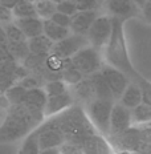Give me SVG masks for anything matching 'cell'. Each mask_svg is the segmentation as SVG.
I'll use <instances>...</instances> for the list:
<instances>
[{
    "instance_id": "obj_1",
    "label": "cell",
    "mask_w": 151,
    "mask_h": 154,
    "mask_svg": "<svg viewBox=\"0 0 151 154\" xmlns=\"http://www.w3.org/2000/svg\"><path fill=\"white\" fill-rule=\"evenodd\" d=\"M45 120L43 110L25 104L12 105L5 112V118L0 126V143H12L25 140Z\"/></svg>"
},
{
    "instance_id": "obj_2",
    "label": "cell",
    "mask_w": 151,
    "mask_h": 154,
    "mask_svg": "<svg viewBox=\"0 0 151 154\" xmlns=\"http://www.w3.org/2000/svg\"><path fill=\"white\" fill-rule=\"evenodd\" d=\"M49 118L62 131L66 142L82 145L86 137L97 133L82 105L74 104L73 106L65 109L64 112Z\"/></svg>"
},
{
    "instance_id": "obj_3",
    "label": "cell",
    "mask_w": 151,
    "mask_h": 154,
    "mask_svg": "<svg viewBox=\"0 0 151 154\" xmlns=\"http://www.w3.org/2000/svg\"><path fill=\"white\" fill-rule=\"evenodd\" d=\"M111 19H113L111 36L109 38V43L106 44V47L102 51V57H104L105 64H109V65L119 69L131 81L139 72L135 70L134 65L131 64L130 56H128V51L123 33L125 21L117 17H111Z\"/></svg>"
},
{
    "instance_id": "obj_4",
    "label": "cell",
    "mask_w": 151,
    "mask_h": 154,
    "mask_svg": "<svg viewBox=\"0 0 151 154\" xmlns=\"http://www.w3.org/2000/svg\"><path fill=\"white\" fill-rule=\"evenodd\" d=\"M115 101L109 100H101V98H94L90 102L83 106L89 120L93 124L94 129L98 134L104 137L109 136L110 130V114Z\"/></svg>"
},
{
    "instance_id": "obj_5",
    "label": "cell",
    "mask_w": 151,
    "mask_h": 154,
    "mask_svg": "<svg viewBox=\"0 0 151 154\" xmlns=\"http://www.w3.org/2000/svg\"><path fill=\"white\" fill-rule=\"evenodd\" d=\"M73 66L78 70L83 77H89L94 73L101 70L102 65L105 64L104 57H102V52L97 51L95 48L90 45H86L78 51L74 56L70 59Z\"/></svg>"
},
{
    "instance_id": "obj_6",
    "label": "cell",
    "mask_w": 151,
    "mask_h": 154,
    "mask_svg": "<svg viewBox=\"0 0 151 154\" xmlns=\"http://www.w3.org/2000/svg\"><path fill=\"white\" fill-rule=\"evenodd\" d=\"M109 145L114 152H137L140 153L144 143L139 137V126L133 125L128 129L117 134H110L106 137Z\"/></svg>"
},
{
    "instance_id": "obj_7",
    "label": "cell",
    "mask_w": 151,
    "mask_h": 154,
    "mask_svg": "<svg viewBox=\"0 0 151 154\" xmlns=\"http://www.w3.org/2000/svg\"><path fill=\"white\" fill-rule=\"evenodd\" d=\"M111 29H113V19L107 14L99 15L95 21L92 24L90 29L86 33L89 45L95 48L97 51L102 52L106 44L109 43V38L111 36Z\"/></svg>"
},
{
    "instance_id": "obj_8",
    "label": "cell",
    "mask_w": 151,
    "mask_h": 154,
    "mask_svg": "<svg viewBox=\"0 0 151 154\" xmlns=\"http://www.w3.org/2000/svg\"><path fill=\"white\" fill-rule=\"evenodd\" d=\"M33 134L37 138L40 152L48 149H59L64 142H66L62 131L53 124L50 118H45L43 124L33 130Z\"/></svg>"
},
{
    "instance_id": "obj_9",
    "label": "cell",
    "mask_w": 151,
    "mask_h": 154,
    "mask_svg": "<svg viewBox=\"0 0 151 154\" xmlns=\"http://www.w3.org/2000/svg\"><path fill=\"white\" fill-rule=\"evenodd\" d=\"M89 45L88 38L85 35H77V33H70L69 36L62 38L61 41L54 44L53 47V54L61 57V59L69 60L72 59L74 54L81 51L82 48Z\"/></svg>"
},
{
    "instance_id": "obj_10",
    "label": "cell",
    "mask_w": 151,
    "mask_h": 154,
    "mask_svg": "<svg viewBox=\"0 0 151 154\" xmlns=\"http://www.w3.org/2000/svg\"><path fill=\"white\" fill-rule=\"evenodd\" d=\"M101 73L104 75L106 82H107L109 88H110L114 100L118 101L121 98L122 93L125 92V89L127 88L128 82H130L128 77L123 72H121L119 69L114 68V66L109 65V64H104L102 65Z\"/></svg>"
},
{
    "instance_id": "obj_11",
    "label": "cell",
    "mask_w": 151,
    "mask_h": 154,
    "mask_svg": "<svg viewBox=\"0 0 151 154\" xmlns=\"http://www.w3.org/2000/svg\"><path fill=\"white\" fill-rule=\"evenodd\" d=\"M106 14L111 17H117L126 21L140 14V8L131 0H104Z\"/></svg>"
},
{
    "instance_id": "obj_12",
    "label": "cell",
    "mask_w": 151,
    "mask_h": 154,
    "mask_svg": "<svg viewBox=\"0 0 151 154\" xmlns=\"http://www.w3.org/2000/svg\"><path fill=\"white\" fill-rule=\"evenodd\" d=\"M133 126V117H131V109L121 104V102L115 101L111 109L110 114V130H109V136L110 134H117L121 131L128 129Z\"/></svg>"
},
{
    "instance_id": "obj_13",
    "label": "cell",
    "mask_w": 151,
    "mask_h": 154,
    "mask_svg": "<svg viewBox=\"0 0 151 154\" xmlns=\"http://www.w3.org/2000/svg\"><path fill=\"white\" fill-rule=\"evenodd\" d=\"M74 104H76V100H74V97H73V94L70 93V91L62 93V94H59V96L48 97L45 108H44V110H43L44 117L45 118L53 117V116L64 112L65 109L73 106Z\"/></svg>"
},
{
    "instance_id": "obj_14",
    "label": "cell",
    "mask_w": 151,
    "mask_h": 154,
    "mask_svg": "<svg viewBox=\"0 0 151 154\" xmlns=\"http://www.w3.org/2000/svg\"><path fill=\"white\" fill-rule=\"evenodd\" d=\"M98 11H78L76 15L72 16V24L70 32L77 35H85L90 29L92 24L98 17Z\"/></svg>"
},
{
    "instance_id": "obj_15",
    "label": "cell",
    "mask_w": 151,
    "mask_h": 154,
    "mask_svg": "<svg viewBox=\"0 0 151 154\" xmlns=\"http://www.w3.org/2000/svg\"><path fill=\"white\" fill-rule=\"evenodd\" d=\"M69 91L73 94L76 100V104L85 106L88 102L95 98L94 94V88H93L90 77H83L80 82H77L76 85L69 86Z\"/></svg>"
},
{
    "instance_id": "obj_16",
    "label": "cell",
    "mask_w": 151,
    "mask_h": 154,
    "mask_svg": "<svg viewBox=\"0 0 151 154\" xmlns=\"http://www.w3.org/2000/svg\"><path fill=\"white\" fill-rule=\"evenodd\" d=\"M82 149L85 154H111L113 149L109 145L106 137L98 133L86 137L82 142Z\"/></svg>"
},
{
    "instance_id": "obj_17",
    "label": "cell",
    "mask_w": 151,
    "mask_h": 154,
    "mask_svg": "<svg viewBox=\"0 0 151 154\" xmlns=\"http://www.w3.org/2000/svg\"><path fill=\"white\" fill-rule=\"evenodd\" d=\"M15 23L21 29L24 36L27 37V40L44 33V20L40 19L38 16L24 17V19H15Z\"/></svg>"
},
{
    "instance_id": "obj_18",
    "label": "cell",
    "mask_w": 151,
    "mask_h": 154,
    "mask_svg": "<svg viewBox=\"0 0 151 154\" xmlns=\"http://www.w3.org/2000/svg\"><path fill=\"white\" fill-rule=\"evenodd\" d=\"M28 47H29V52L37 56L48 57L50 53L53 52L54 43L50 40L49 37H47L45 35H38L32 38H28Z\"/></svg>"
},
{
    "instance_id": "obj_19",
    "label": "cell",
    "mask_w": 151,
    "mask_h": 154,
    "mask_svg": "<svg viewBox=\"0 0 151 154\" xmlns=\"http://www.w3.org/2000/svg\"><path fill=\"white\" fill-rule=\"evenodd\" d=\"M118 102H121L123 106H126L128 109H134L138 106L139 104L143 102V96H142V91H140L139 85L135 82L130 81L127 85V88L125 89V92L122 93L121 98L118 100Z\"/></svg>"
},
{
    "instance_id": "obj_20",
    "label": "cell",
    "mask_w": 151,
    "mask_h": 154,
    "mask_svg": "<svg viewBox=\"0 0 151 154\" xmlns=\"http://www.w3.org/2000/svg\"><path fill=\"white\" fill-rule=\"evenodd\" d=\"M48 100V96L44 88H33V89H27L24 96V100L21 104H25L31 108L38 109V110H44Z\"/></svg>"
},
{
    "instance_id": "obj_21",
    "label": "cell",
    "mask_w": 151,
    "mask_h": 154,
    "mask_svg": "<svg viewBox=\"0 0 151 154\" xmlns=\"http://www.w3.org/2000/svg\"><path fill=\"white\" fill-rule=\"evenodd\" d=\"M92 80L93 88H94V94L95 98H101V100H109V101H115L113 94H111V91L109 88L107 82H106L104 75L101 73V70L94 75L89 76Z\"/></svg>"
},
{
    "instance_id": "obj_22",
    "label": "cell",
    "mask_w": 151,
    "mask_h": 154,
    "mask_svg": "<svg viewBox=\"0 0 151 154\" xmlns=\"http://www.w3.org/2000/svg\"><path fill=\"white\" fill-rule=\"evenodd\" d=\"M70 33H72L70 28L61 27V25L53 23L52 20H44V35L49 37L54 44L65 38L66 36H69Z\"/></svg>"
},
{
    "instance_id": "obj_23",
    "label": "cell",
    "mask_w": 151,
    "mask_h": 154,
    "mask_svg": "<svg viewBox=\"0 0 151 154\" xmlns=\"http://www.w3.org/2000/svg\"><path fill=\"white\" fill-rule=\"evenodd\" d=\"M131 117H133V125L135 126H143V125L151 124V105L142 102L134 109H131Z\"/></svg>"
},
{
    "instance_id": "obj_24",
    "label": "cell",
    "mask_w": 151,
    "mask_h": 154,
    "mask_svg": "<svg viewBox=\"0 0 151 154\" xmlns=\"http://www.w3.org/2000/svg\"><path fill=\"white\" fill-rule=\"evenodd\" d=\"M8 51L11 53V56L14 57L15 61L23 63L27 56L29 54V47H28V41H12V43L7 44Z\"/></svg>"
},
{
    "instance_id": "obj_25",
    "label": "cell",
    "mask_w": 151,
    "mask_h": 154,
    "mask_svg": "<svg viewBox=\"0 0 151 154\" xmlns=\"http://www.w3.org/2000/svg\"><path fill=\"white\" fill-rule=\"evenodd\" d=\"M12 14H14L15 19H24V17L37 16L35 3H31L28 0H17V3L12 8Z\"/></svg>"
},
{
    "instance_id": "obj_26",
    "label": "cell",
    "mask_w": 151,
    "mask_h": 154,
    "mask_svg": "<svg viewBox=\"0 0 151 154\" xmlns=\"http://www.w3.org/2000/svg\"><path fill=\"white\" fill-rule=\"evenodd\" d=\"M25 92H27V89L17 81L5 91L4 96L7 97V100L9 101V104H11V106H12V105H19V104L23 102Z\"/></svg>"
},
{
    "instance_id": "obj_27",
    "label": "cell",
    "mask_w": 151,
    "mask_h": 154,
    "mask_svg": "<svg viewBox=\"0 0 151 154\" xmlns=\"http://www.w3.org/2000/svg\"><path fill=\"white\" fill-rule=\"evenodd\" d=\"M35 8L36 15L43 20H49L54 12H57L56 3H53L52 0H38L37 3H35Z\"/></svg>"
},
{
    "instance_id": "obj_28",
    "label": "cell",
    "mask_w": 151,
    "mask_h": 154,
    "mask_svg": "<svg viewBox=\"0 0 151 154\" xmlns=\"http://www.w3.org/2000/svg\"><path fill=\"white\" fill-rule=\"evenodd\" d=\"M82 79H83V76L73 66L72 61L69 60V63L66 64V66L62 69V72H61V80L68 86H73V85H76L77 82L81 81Z\"/></svg>"
},
{
    "instance_id": "obj_29",
    "label": "cell",
    "mask_w": 151,
    "mask_h": 154,
    "mask_svg": "<svg viewBox=\"0 0 151 154\" xmlns=\"http://www.w3.org/2000/svg\"><path fill=\"white\" fill-rule=\"evenodd\" d=\"M44 91H45L48 97H52V96H59V94H62V93L68 92L69 86L60 79L59 80H50V81L45 82Z\"/></svg>"
},
{
    "instance_id": "obj_30",
    "label": "cell",
    "mask_w": 151,
    "mask_h": 154,
    "mask_svg": "<svg viewBox=\"0 0 151 154\" xmlns=\"http://www.w3.org/2000/svg\"><path fill=\"white\" fill-rule=\"evenodd\" d=\"M19 82H20L25 89H33V88H44L47 81L44 80V77L41 75H38V73H29V75L25 76L24 79H21Z\"/></svg>"
},
{
    "instance_id": "obj_31",
    "label": "cell",
    "mask_w": 151,
    "mask_h": 154,
    "mask_svg": "<svg viewBox=\"0 0 151 154\" xmlns=\"http://www.w3.org/2000/svg\"><path fill=\"white\" fill-rule=\"evenodd\" d=\"M131 81L139 85L140 91H142V96H143V102L151 105V81L146 80L140 73H138Z\"/></svg>"
},
{
    "instance_id": "obj_32",
    "label": "cell",
    "mask_w": 151,
    "mask_h": 154,
    "mask_svg": "<svg viewBox=\"0 0 151 154\" xmlns=\"http://www.w3.org/2000/svg\"><path fill=\"white\" fill-rule=\"evenodd\" d=\"M40 153V147L37 143V138L33 134V131L23 141V145H21L19 154H38Z\"/></svg>"
},
{
    "instance_id": "obj_33",
    "label": "cell",
    "mask_w": 151,
    "mask_h": 154,
    "mask_svg": "<svg viewBox=\"0 0 151 154\" xmlns=\"http://www.w3.org/2000/svg\"><path fill=\"white\" fill-rule=\"evenodd\" d=\"M4 29L5 33H7V38H8V43H12V41H25L27 37L24 36V33L21 32L20 28L16 25V23L7 24L4 25Z\"/></svg>"
},
{
    "instance_id": "obj_34",
    "label": "cell",
    "mask_w": 151,
    "mask_h": 154,
    "mask_svg": "<svg viewBox=\"0 0 151 154\" xmlns=\"http://www.w3.org/2000/svg\"><path fill=\"white\" fill-rule=\"evenodd\" d=\"M77 11H98V7L104 0H73Z\"/></svg>"
},
{
    "instance_id": "obj_35",
    "label": "cell",
    "mask_w": 151,
    "mask_h": 154,
    "mask_svg": "<svg viewBox=\"0 0 151 154\" xmlns=\"http://www.w3.org/2000/svg\"><path fill=\"white\" fill-rule=\"evenodd\" d=\"M56 8H57V12H61V14H65L68 16H73L76 15L77 12V7L74 4L73 0H64V2L56 4Z\"/></svg>"
},
{
    "instance_id": "obj_36",
    "label": "cell",
    "mask_w": 151,
    "mask_h": 154,
    "mask_svg": "<svg viewBox=\"0 0 151 154\" xmlns=\"http://www.w3.org/2000/svg\"><path fill=\"white\" fill-rule=\"evenodd\" d=\"M59 152L60 154H85L81 145L73 142H64L59 147Z\"/></svg>"
},
{
    "instance_id": "obj_37",
    "label": "cell",
    "mask_w": 151,
    "mask_h": 154,
    "mask_svg": "<svg viewBox=\"0 0 151 154\" xmlns=\"http://www.w3.org/2000/svg\"><path fill=\"white\" fill-rule=\"evenodd\" d=\"M53 23L61 25V27H66L70 28V24H72V16H68L65 14H61V12H54L53 16L49 19Z\"/></svg>"
},
{
    "instance_id": "obj_38",
    "label": "cell",
    "mask_w": 151,
    "mask_h": 154,
    "mask_svg": "<svg viewBox=\"0 0 151 154\" xmlns=\"http://www.w3.org/2000/svg\"><path fill=\"white\" fill-rule=\"evenodd\" d=\"M14 21H15V16L12 14V9L0 5V24L4 27V25L11 24Z\"/></svg>"
},
{
    "instance_id": "obj_39",
    "label": "cell",
    "mask_w": 151,
    "mask_h": 154,
    "mask_svg": "<svg viewBox=\"0 0 151 154\" xmlns=\"http://www.w3.org/2000/svg\"><path fill=\"white\" fill-rule=\"evenodd\" d=\"M139 137L143 143H151V125L139 126Z\"/></svg>"
},
{
    "instance_id": "obj_40",
    "label": "cell",
    "mask_w": 151,
    "mask_h": 154,
    "mask_svg": "<svg viewBox=\"0 0 151 154\" xmlns=\"http://www.w3.org/2000/svg\"><path fill=\"white\" fill-rule=\"evenodd\" d=\"M140 14H142L143 17L151 24V2H150V0H147L146 4L140 8Z\"/></svg>"
},
{
    "instance_id": "obj_41",
    "label": "cell",
    "mask_w": 151,
    "mask_h": 154,
    "mask_svg": "<svg viewBox=\"0 0 151 154\" xmlns=\"http://www.w3.org/2000/svg\"><path fill=\"white\" fill-rule=\"evenodd\" d=\"M8 44V38H7V33L5 29L2 24H0V47H5Z\"/></svg>"
},
{
    "instance_id": "obj_42",
    "label": "cell",
    "mask_w": 151,
    "mask_h": 154,
    "mask_svg": "<svg viewBox=\"0 0 151 154\" xmlns=\"http://www.w3.org/2000/svg\"><path fill=\"white\" fill-rule=\"evenodd\" d=\"M17 3V0H0V5L3 7H7V8H14V5Z\"/></svg>"
},
{
    "instance_id": "obj_43",
    "label": "cell",
    "mask_w": 151,
    "mask_h": 154,
    "mask_svg": "<svg viewBox=\"0 0 151 154\" xmlns=\"http://www.w3.org/2000/svg\"><path fill=\"white\" fill-rule=\"evenodd\" d=\"M38 154H60L59 149H48V150H41Z\"/></svg>"
},
{
    "instance_id": "obj_44",
    "label": "cell",
    "mask_w": 151,
    "mask_h": 154,
    "mask_svg": "<svg viewBox=\"0 0 151 154\" xmlns=\"http://www.w3.org/2000/svg\"><path fill=\"white\" fill-rule=\"evenodd\" d=\"M131 2H134V3H135V4L138 5V7H139V8H142L143 5L147 3V0H131Z\"/></svg>"
},
{
    "instance_id": "obj_45",
    "label": "cell",
    "mask_w": 151,
    "mask_h": 154,
    "mask_svg": "<svg viewBox=\"0 0 151 154\" xmlns=\"http://www.w3.org/2000/svg\"><path fill=\"white\" fill-rule=\"evenodd\" d=\"M4 118H5V112H4V110H0V126H2V124H3V121H4Z\"/></svg>"
},
{
    "instance_id": "obj_46",
    "label": "cell",
    "mask_w": 151,
    "mask_h": 154,
    "mask_svg": "<svg viewBox=\"0 0 151 154\" xmlns=\"http://www.w3.org/2000/svg\"><path fill=\"white\" fill-rule=\"evenodd\" d=\"M115 154H140L137 152H115Z\"/></svg>"
},
{
    "instance_id": "obj_47",
    "label": "cell",
    "mask_w": 151,
    "mask_h": 154,
    "mask_svg": "<svg viewBox=\"0 0 151 154\" xmlns=\"http://www.w3.org/2000/svg\"><path fill=\"white\" fill-rule=\"evenodd\" d=\"M53 3H56V4H59V3H61V2H64V0H52Z\"/></svg>"
},
{
    "instance_id": "obj_48",
    "label": "cell",
    "mask_w": 151,
    "mask_h": 154,
    "mask_svg": "<svg viewBox=\"0 0 151 154\" xmlns=\"http://www.w3.org/2000/svg\"><path fill=\"white\" fill-rule=\"evenodd\" d=\"M149 125H151V124H149Z\"/></svg>"
}]
</instances>
